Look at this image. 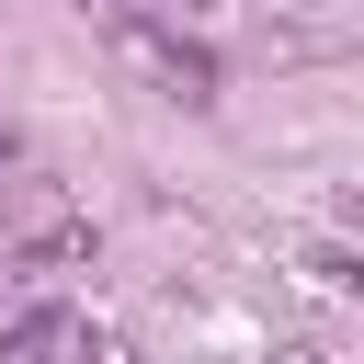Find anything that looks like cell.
Masks as SVG:
<instances>
[{
  "mask_svg": "<svg viewBox=\"0 0 364 364\" xmlns=\"http://www.w3.org/2000/svg\"><path fill=\"white\" fill-rule=\"evenodd\" d=\"M11 159H23V136H11V125H0V171H11Z\"/></svg>",
  "mask_w": 364,
  "mask_h": 364,
  "instance_id": "obj_5",
  "label": "cell"
},
{
  "mask_svg": "<svg viewBox=\"0 0 364 364\" xmlns=\"http://www.w3.org/2000/svg\"><path fill=\"white\" fill-rule=\"evenodd\" d=\"M91 250H102V228H91V216H46V228H34L11 262H23V273H80Z\"/></svg>",
  "mask_w": 364,
  "mask_h": 364,
  "instance_id": "obj_3",
  "label": "cell"
},
{
  "mask_svg": "<svg viewBox=\"0 0 364 364\" xmlns=\"http://www.w3.org/2000/svg\"><path fill=\"white\" fill-rule=\"evenodd\" d=\"M114 57H125V68H148L171 102H216V57H205L182 23H159V11H114Z\"/></svg>",
  "mask_w": 364,
  "mask_h": 364,
  "instance_id": "obj_1",
  "label": "cell"
},
{
  "mask_svg": "<svg viewBox=\"0 0 364 364\" xmlns=\"http://www.w3.org/2000/svg\"><path fill=\"white\" fill-rule=\"evenodd\" d=\"M80 353V307H23L0 330V364H68Z\"/></svg>",
  "mask_w": 364,
  "mask_h": 364,
  "instance_id": "obj_2",
  "label": "cell"
},
{
  "mask_svg": "<svg viewBox=\"0 0 364 364\" xmlns=\"http://www.w3.org/2000/svg\"><path fill=\"white\" fill-rule=\"evenodd\" d=\"M68 364H136V341H114V330H91V318H80V353H68Z\"/></svg>",
  "mask_w": 364,
  "mask_h": 364,
  "instance_id": "obj_4",
  "label": "cell"
},
{
  "mask_svg": "<svg viewBox=\"0 0 364 364\" xmlns=\"http://www.w3.org/2000/svg\"><path fill=\"white\" fill-rule=\"evenodd\" d=\"M80 11H91V0H80Z\"/></svg>",
  "mask_w": 364,
  "mask_h": 364,
  "instance_id": "obj_6",
  "label": "cell"
},
{
  "mask_svg": "<svg viewBox=\"0 0 364 364\" xmlns=\"http://www.w3.org/2000/svg\"><path fill=\"white\" fill-rule=\"evenodd\" d=\"M182 11H193V0H182Z\"/></svg>",
  "mask_w": 364,
  "mask_h": 364,
  "instance_id": "obj_7",
  "label": "cell"
}]
</instances>
